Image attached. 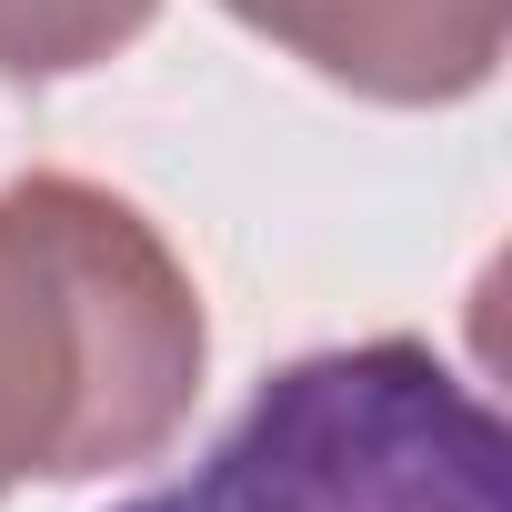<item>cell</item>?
I'll return each mask as SVG.
<instances>
[{"label":"cell","mask_w":512,"mask_h":512,"mask_svg":"<svg viewBox=\"0 0 512 512\" xmlns=\"http://www.w3.org/2000/svg\"><path fill=\"white\" fill-rule=\"evenodd\" d=\"M201 352V292L121 191H0V492L151 462L201 402Z\"/></svg>","instance_id":"1"},{"label":"cell","mask_w":512,"mask_h":512,"mask_svg":"<svg viewBox=\"0 0 512 512\" xmlns=\"http://www.w3.org/2000/svg\"><path fill=\"white\" fill-rule=\"evenodd\" d=\"M121 512H512V432L432 342H342Z\"/></svg>","instance_id":"2"},{"label":"cell","mask_w":512,"mask_h":512,"mask_svg":"<svg viewBox=\"0 0 512 512\" xmlns=\"http://www.w3.org/2000/svg\"><path fill=\"white\" fill-rule=\"evenodd\" d=\"M221 11H241L322 81L362 101H402V111L482 91L512 31V0H221Z\"/></svg>","instance_id":"3"},{"label":"cell","mask_w":512,"mask_h":512,"mask_svg":"<svg viewBox=\"0 0 512 512\" xmlns=\"http://www.w3.org/2000/svg\"><path fill=\"white\" fill-rule=\"evenodd\" d=\"M151 31V0H0V81H61Z\"/></svg>","instance_id":"4"}]
</instances>
